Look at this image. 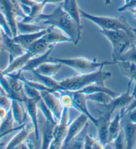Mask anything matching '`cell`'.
Returning a JSON list of instances; mask_svg holds the SVG:
<instances>
[{"label": "cell", "instance_id": "16", "mask_svg": "<svg viewBox=\"0 0 136 149\" xmlns=\"http://www.w3.org/2000/svg\"><path fill=\"white\" fill-rule=\"evenodd\" d=\"M112 115V113L107 111H106L100 117L98 118V125L96 127L98 129V139L105 146L109 143L108 132H109V126L110 120H111Z\"/></svg>", "mask_w": 136, "mask_h": 149}, {"label": "cell", "instance_id": "46", "mask_svg": "<svg viewBox=\"0 0 136 149\" xmlns=\"http://www.w3.org/2000/svg\"><path fill=\"white\" fill-rule=\"evenodd\" d=\"M64 0H43V2L45 5L47 4H56L63 3Z\"/></svg>", "mask_w": 136, "mask_h": 149}, {"label": "cell", "instance_id": "12", "mask_svg": "<svg viewBox=\"0 0 136 149\" xmlns=\"http://www.w3.org/2000/svg\"><path fill=\"white\" fill-rule=\"evenodd\" d=\"M72 95V98L74 99V109H77L80 113H84L86 115L92 123L95 125L96 127H97L98 125L99 118H96L91 115L87 107V99L86 98V95L84 93L75 91L70 92Z\"/></svg>", "mask_w": 136, "mask_h": 149}, {"label": "cell", "instance_id": "40", "mask_svg": "<svg viewBox=\"0 0 136 149\" xmlns=\"http://www.w3.org/2000/svg\"><path fill=\"white\" fill-rule=\"evenodd\" d=\"M136 8V0H130L128 3L124 5L117 9L119 12H124L126 11H131V9Z\"/></svg>", "mask_w": 136, "mask_h": 149}, {"label": "cell", "instance_id": "42", "mask_svg": "<svg viewBox=\"0 0 136 149\" xmlns=\"http://www.w3.org/2000/svg\"><path fill=\"white\" fill-rule=\"evenodd\" d=\"M133 95H134V98H133V101H131V103L129 104L128 107H126L125 109H121L120 112L123 116L126 115L127 114H128L130 111L133 110V109H136V93H133Z\"/></svg>", "mask_w": 136, "mask_h": 149}, {"label": "cell", "instance_id": "24", "mask_svg": "<svg viewBox=\"0 0 136 149\" xmlns=\"http://www.w3.org/2000/svg\"><path fill=\"white\" fill-rule=\"evenodd\" d=\"M52 46L54 45H50L49 43H48L45 41L43 37H42L41 38L37 39L34 43L27 47L26 50L30 51L35 57V56H37V55L43 54Z\"/></svg>", "mask_w": 136, "mask_h": 149}, {"label": "cell", "instance_id": "44", "mask_svg": "<svg viewBox=\"0 0 136 149\" xmlns=\"http://www.w3.org/2000/svg\"><path fill=\"white\" fill-rule=\"evenodd\" d=\"M127 115H128V120L130 121L131 123L136 124V109L130 111Z\"/></svg>", "mask_w": 136, "mask_h": 149}, {"label": "cell", "instance_id": "36", "mask_svg": "<svg viewBox=\"0 0 136 149\" xmlns=\"http://www.w3.org/2000/svg\"><path fill=\"white\" fill-rule=\"evenodd\" d=\"M117 61H129L136 64V44H133L128 50L126 51Z\"/></svg>", "mask_w": 136, "mask_h": 149}, {"label": "cell", "instance_id": "27", "mask_svg": "<svg viewBox=\"0 0 136 149\" xmlns=\"http://www.w3.org/2000/svg\"><path fill=\"white\" fill-rule=\"evenodd\" d=\"M20 103L21 102L17 100L11 99V111L15 122L19 125H21L23 124V123L25 119V113L23 107Z\"/></svg>", "mask_w": 136, "mask_h": 149}, {"label": "cell", "instance_id": "34", "mask_svg": "<svg viewBox=\"0 0 136 149\" xmlns=\"http://www.w3.org/2000/svg\"><path fill=\"white\" fill-rule=\"evenodd\" d=\"M38 108L40 109L41 113L44 116V117L45 118V120L47 122L50 123V124L56 125H57V121L55 120L54 116L52 115V112L50 111V109L48 108L47 104H45V102L43 101L42 98L39 100L37 103Z\"/></svg>", "mask_w": 136, "mask_h": 149}, {"label": "cell", "instance_id": "49", "mask_svg": "<svg viewBox=\"0 0 136 149\" xmlns=\"http://www.w3.org/2000/svg\"><path fill=\"white\" fill-rule=\"evenodd\" d=\"M112 0H104V4L106 6H109V5L111 4Z\"/></svg>", "mask_w": 136, "mask_h": 149}, {"label": "cell", "instance_id": "25", "mask_svg": "<svg viewBox=\"0 0 136 149\" xmlns=\"http://www.w3.org/2000/svg\"><path fill=\"white\" fill-rule=\"evenodd\" d=\"M121 112L115 116L112 120H110L109 126V132H108V142L109 143H112L114 140L116 138L117 135L120 132L121 120L123 117Z\"/></svg>", "mask_w": 136, "mask_h": 149}, {"label": "cell", "instance_id": "47", "mask_svg": "<svg viewBox=\"0 0 136 149\" xmlns=\"http://www.w3.org/2000/svg\"><path fill=\"white\" fill-rule=\"evenodd\" d=\"M25 146H26L27 148H35L33 143H32V141H29V140H27L26 144H25Z\"/></svg>", "mask_w": 136, "mask_h": 149}, {"label": "cell", "instance_id": "2", "mask_svg": "<svg viewBox=\"0 0 136 149\" xmlns=\"http://www.w3.org/2000/svg\"><path fill=\"white\" fill-rule=\"evenodd\" d=\"M112 73L102 71V68L93 73L80 74L79 75L66 78L58 81L61 91L69 92L78 91L88 86L94 85H105V81L111 78Z\"/></svg>", "mask_w": 136, "mask_h": 149}, {"label": "cell", "instance_id": "26", "mask_svg": "<svg viewBox=\"0 0 136 149\" xmlns=\"http://www.w3.org/2000/svg\"><path fill=\"white\" fill-rule=\"evenodd\" d=\"M54 125L50 124L46 121V124L42 134V144L41 148H49L54 138Z\"/></svg>", "mask_w": 136, "mask_h": 149}, {"label": "cell", "instance_id": "35", "mask_svg": "<svg viewBox=\"0 0 136 149\" xmlns=\"http://www.w3.org/2000/svg\"><path fill=\"white\" fill-rule=\"evenodd\" d=\"M60 94L59 101L63 108L70 109L74 107V99L72 95L69 91H59Z\"/></svg>", "mask_w": 136, "mask_h": 149}, {"label": "cell", "instance_id": "15", "mask_svg": "<svg viewBox=\"0 0 136 149\" xmlns=\"http://www.w3.org/2000/svg\"><path fill=\"white\" fill-rule=\"evenodd\" d=\"M43 38L50 45L61 43H72V39L64 32L52 26L47 27V33L43 36Z\"/></svg>", "mask_w": 136, "mask_h": 149}, {"label": "cell", "instance_id": "50", "mask_svg": "<svg viewBox=\"0 0 136 149\" xmlns=\"http://www.w3.org/2000/svg\"><path fill=\"white\" fill-rule=\"evenodd\" d=\"M1 40H2V36H1V29L0 28V47L1 45Z\"/></svg>", "mask_w": 136, "mask_h": 149}, {"label": "cell", "instance_id": "3", "mask_svg": "<svg viewBox=\"0 0 136 149\" xmlns=\"http://www.w3.org/2000/svg\"><path fill=\"white\" fill-rule=\"evenodd\" d=\"M100 33L106 38L112 46V61L116 63L120 56L135 44L136 33L123 30L100 29Z\"/></svg>", "mask_w": 136, "mask_h": 149}, {"label": "cell", "instance_id": "28", "mask_svg": "<svg viewBox=\"0 0 136 149\" xmlns=\"http://www.w3.org/2000/svg\"><path fill=\"white\" fill-rule=\"evenodd\" d=\"M31 73L33 74V75L35 77L36 79L38 81H39V82L42 83L43 85L46 86L47 87L50 88L52 91V93H58L59 91H61L58 81H55L52 77L42 75V74L36 73L35 71H33Z\"/></svg>", "mask_w": 136, "mask_h": 149}, {"label": "cell", "instance_id": "10", "mask_svg": "<svg viewBox=\"0 0 136 149\" xmlns=\"http://www.w3.org/2000/svg\"><path fill=\"white\" fill-rule=\"evenodd\" d=\"M40 93L43 101L52 112L55 120L57 121V123H59L61 118L63 110V107H62L59 99H57L52 92L40 91Z\"/></svg>", "mask_w": 136, "mask_h": 149}, {"label": "cell", "instance_id": "13", "mask_svg": "<svg viewBox=\"0 0 136 149\" xmlns=\"http://www.w3.org/2000/svg\"><path fill=\"white\" fill-rule=\"evenodd\" d=\"M39 101V100L29 99L26 97L23 101L27 115H29L31 122H32L35 127V135L37 140H39V129L37 117V103Z\"/></svg>", "mask_w": 136, "mask_h": 149}, {"label": "cell", "instance_id": "6", "mask_svg": "<svg viewBox=\"0 0 136 149\" xmlns=\"http://www.w3.org/2000/svg\"><path fill=\"white\" fill-rule=\"evenodd\" d=\"M0 11L3 13L12 31L13 37L17 36V19L25 17L18 0H0Z\"/></svg>", "mask_w": 136, "mask_h": 149}, {"label": "cell", "instance_id": "11", "mask_svg": "<svg viewBox=\"0 0 136 149\" xmlns=\"http://www.w3.org/2000/svg\"><path fill=\"white\" fill-rule=\"evenodd\" d=\"M131 83H129L128 90L126 93H123V94H119V95L117 97L114 98L109 104L104 106L107 111L113 113L116 111V109L119 108L122 109H125L126 107H128L131 103V101H133V98H134V95H133V93L130 94V91Z\"/></svg>", "mask_w": 136, "mask_h": 149}, {"label": "cell", "instance_id": "23", "mask_svg": "<svg viewBox=\"0 0 136 149\" xmlns=\"http://www.w3.org/2000/svg\"><path fill=\"white\" fill-rule=\"evenodd\" d=\"M116 64L118 65L121 73L130 79V82L136 83V64L121 61H117Z\"/></svg>", "mask_w": 136, "mask_h": 149}, {"label": "cell", "instance_id": "45", "mask_svg": "<svg viewBox=\"0 0 136 149\" xmlns=\"http://www.w3.org/2000/svg\"><path fill=\"white\" fill-rule=\"evenodd\" d=\"M10 110H8L6 108L0 107V123H1L6 118V116L8 114V111Z\"/></svg>", "mask_w": 136, "mask_h": 149}, {"label": "cell", "instance_id": "33", "mask_svg": "<svg viewBox=\"0 0 136 149\" xmlns=\"http://www.w3.org/2000/svg\"><path fill=\"white\" fill-rule=\"evenodd\" d=\"M106 146L98 139H96L90 134L85 135L84 146L85 149H103Z\"/></svg>", "mask_w": 136, "mask_h": 149}, {"label": "cell", "instance_id": "14", "mask_svg": "<svg viewBox=\"0 0 136 149\" xmlns=\"http://www.w3.org/2000/svg\"><path fill=\"white\" fill-rule=\"evenodd\" d=\"M32 57H34V55L30 51L27 50L26 52L22 55L15 58L10 62H8V67L2 71V73L4 75H6L8 74L15 73V72L21 71V69L27 63V62Z\"/></svg>", "mask_w": 136, "mask_h": 149}, {"label": "cell", "instance_id": "37", "mask_svg": "<svg viewBox=\"0 0 136 149\" xmlns=\"http://www.w3.org/2000/svg\"><path fill=\"white\" fill-rule=\"evenodd\" d=\"M23 87L25 94L27 98L37 100H40L41 99L40 91H39L38 90L23 83Z\"/></svg>", "mask_w": 136, "mask_h": 149}, {"label": "cell", "instance_id": "43", "mask_svg": "<svg viewBox=\"0 0 136 149\" xmlns=\"http://www.w3.org/2000/svg\"><path fill=\"white\" fill-rule=\"evenodd\" d=\"M84 140H85V136H84V138L80 137V138L76 139L73 143L72 148H84Z\"/></svg>", "mask_w": 136, "mask_h": 149}, {"label": "cell", "instance_id": "18", "mask_svg": "<svg viewBox=\"0 0 136 149\" xmlns=\"http://www.w3.org/2000/svg\"><path fill=\"white\" fill-rule=\"evenodd\" d=\"M47 33V28H45L42 31L39 32L27 34H17V36L13 37V39L16 43L19 44L23 47L26 49L27 47L34 43L37 39L41 38Z\"/></svg>", "mask_w": 136, "mask_h": 149}, {"label": "cell", "instance_id": "30", "mask_svg": "<svg viewBox=\"0 0 136 149\" xmlns=\"http://www.w3.org/2000/svg\"><path fill=\"white\" fill-rule=\"evenodd\" d=\"M86 98L87 101L97 102L98 104H103L104 106L107 105L114 99L111 95L104 92H97L86 95Z\"/></svg>", "mask_w": 136, "mask_h": 149}, {"label": "cell", "instance_id": "22", "mask_svg": "<svg viewBox=\"0 0 136 149\" xmlns=\"http://www.w3.org/2000/svg\"><path fill=\"white\" fill-rule=\"evenodd\" d=\"M62 65H63L58 62H46L39 65L33 71L44 76L52 77L60 71Z\"/></svg>", "mask_w": 136, "mask_h": 149}, {"label": "cell", "instance_id": "1", "mask_svg": "<svg viewBox=\"0 0 136 149\" xmlns=\"http://www.w3.org/2000/svg\"><path fill=\"white\" fill-rule=\"evenodd\" d=\"M35 21L61 30L72 39L75 45H77L81 39L82 26H80L64 10L62 5L59 6L50 13H41Z\"/></svg>", "mask_w": 136, "mask_h": 149}, {"label": "cell", "instance_id": "4", "mask_svg": "<svg viewBox=\"0 0 136 149\" xmlns=\"http://www.w3.org/2000/svg\"><path fill=\"white\" fill-rule=\"evenodd\" d=\"M48 62H58L62 65L67 66L75 70L80 74H86L93 73L104 66L110 65H114V61H98L96 60H92L86 57H76L72 59H59L55 57H49Z\"/></svg>", "mask_w": 136, "mask_h": 149}, {"label": "cell", "instance_id": "17", "mask_svg": "<svg viewBox=\"0 0 136 149\" xmlns=\"http://www.w3.org/2000/svg\"><path fill=\"white\" fill-rule=\"evenodd\" d=\"M35 132V127L32 122L25 123L24 127L19 130V132L11 139V141L6 144V148H18L26 139L27 136L31 132Z\"/></svg>", "mask_w": 136, "mask_h": 149}, {"label": "cell", "instance_id": "32", "mask_svg": "<svg viewBox=\"0 0 136 149\" xmlns=\"http://www.w3.org/2000/svg\"><path fill=\"white\" fill-rule=\"evenodd\" d=\"M45 6L46 5L44 3L43 1H36L35 3L31 6V11H30L29 15L23 19L22 22L26 23H31L32 21L35 20V19L41 13H42Z\"/></svg>", "mask_w": 136, "mask_h": 149}, {"label": "cell", "instance_id": "41", "mask_svg": "<svg viewBox=\"0 0 136 149\" xmlns=\"http://www.w3.org/2000/svg\"><path fill=\"white\" fill-rule=\"evenodd\" d=\"M124 136L122 135V133L120 132L119 134L117 135L116 139L114 140L112 142L113 145H114V148L116 149H122L124 148Z\"/></svg>", "mask_w": 136, "mask_h": 149}, {"label": "cell", "instance_id": "5", "mask_svg": "<svg viewBox=\"0 0 136 149\" xmlns=\"http://www.w3.org/2000/svg\"><path fill=\"white\" fill-rule=\"evenodd\" d=\"M81 17L93 22L100 27V29L105 30H123V31L136 33V29L131 27L124 17H112L105 16H97L90 14L80 9Z\"/></svg>", "mask_w": 136, "mask_h": 149}, {"label": "cell", "instance_id": "20", "mask_svg": "<svg viewBox=\"0 0 136 149\" xmlns=\"http://www.w3.org/2000/svg\"><path fill=\"white\" fill-rule=\"evenodd\" d=\"M123 129L126 148L128 149L133 148L136 144V124L128 120L124 124Z\"/></svg>", "mask_w": 136, "mask_h": 149}, {"label": "cell", "instance_id": "48", "mask_svg": "<svg viewBox=\"0 0 136 149\" xmlns=\"http://www.w3.org/2000/svg\"><path fill=\"white\" fill-rule=\"evenodd\" d=\"M131 13H133V17H134V18L135 19H136V8H135V9H131V10L130 11Z\"/></svg>", "mask_w": 136, "mask_h": 149}, {"label": "cell", "instance_id": "8", "mask_svg": "<svg viewBox=\"0 0 136 149\" xmlns=\"http://www.w3.org/2000/svg\"><path fill=\"white\" fill-rule=\"evenodd\" d=\"M88 117L85 114L81 113L69 124L62 148H66V146L68 145L70 142L86 128V126H88Z\"/></svg>", "mask_w": 136, "mask_h": 149}, {"label": "cell", "instance_id": "9", "mask_svg": "<svg viewBox=\"0 0 136 149\" xmlns=\"http://www.w3.org/2000/svg\"><path fill=\"white\" fill-rule=\"evenodd\" d=\"M3 49L9 54V61L10 62L16 57H19L26 52V49L16 43L13 40V37H11L6 35L5 33L1 31Z\"/></svg>", "mask_w": 136, "mask_h": 149}, {"label": "cell", "instance_id": "19", "mask_svg": "<svg viewBox=\"0 0 136 149\" xmlns=\"http://www.w3.org/2000/svg\"><path fill=\"white\" fill-rule=\"evenodd\" d=\"M53 47L54 46L51 47L49 49H48L43 55H39L35 58L32 57L19 71L21 72V73L23 71L32 72L37 68L39 65L44 63L48 62V59L50 57V54L51 53L52 49H53Z\"/></svg>", "mask_w": 136, "mask_h": 149}, {"label": "cell", "instance_id": "51", "mask_svg": "<svg viewBox=\"0 0 136 149\" xmlns=\"http://www.w3.org/2000/svg\"><path fill=\"white\" fill-rule=\"evenodd\" d=\"M124 1H125V3H128V2L130 1V0H124Z\"/></svg>", "mask_w": 136, "mask_h": 149}, {"label": "cell", "instance_id": "29", "mask_svg": "<svg viewBox=\"0 0 136 149\" xmlns=\"http://www.w3.org/2000/svg\"><path fill=\"white\" fill-rule=\"evenodd\" d=\"M78 92L82 93L85 95H88V94H91V93H97V92H104V93H106L110 95H111L113 98H115L118 96V95H119V93L113 91L112 90L106 87L105 85H96V84L88 86V87L84 88L83 89L78 91Z\"/></svg>", "mask_w": 136, "mask_h": 149}, {"label": "cell", "instance_id": "39", "mask_svg": "<svg viewBox=\"0 0 136 149\" xmlns=\"http://www.w3.org/2000/svg\"><path fill=\"white\" fill-rule=\"evenodd\" d=\"M11 105V99L9 98L5 93L0 92V107L10 110Z\"/></svg>", "mask_w": 136, "mask_h": 149}, {"label": "cell", "instance_id": "31", "mask_svg": "<svg viewBox=\"0 0 136 149\" xmlns=\"http://www.w3.org/2000/svg\"><path fill=\"white\" fill-rule=\"evenodd\" d=\"M17 29L18 34H27L42 31L45 29V27L39 26L34 23L23 22L21 21V22H17Z\"/></svg>", "mask_w": 136, "mask_h": 149}, {"label": "cell", "instance_id": "7", "mask_svg": "<svg viewBox=\"0 0 136 149\" xmlns=\"http://www.w3.org/2000/svg\"><path fill=\"white\" fill-rule=\"evenodd\" d=\"M69 124V109L63 108L61 120L55 126L54 138L50 146V149L62 148Z\"/></svg>", "mask_w": 136, "mask_h": 149}, {"label": "cell", "instance_id": "21", "mask_svg": "<svg viewBox=\"0 0 136 149\" xmlns=\"http://www.w3.org/2000/svg\"><path fill=\"white\" fill-rule=\"evenodd\" d=\"M62 7L64 10L77 22L80 26H82L81 23V15L80 8H78L77 0H64L62 3Z\"/></svg>", "mask_w": 136, "mask_h": 149}, {"label": "cell", "instance_id": "38", "mask_svg": "<svg viewBox=\"0 0 136 149\" xmlns=\"http://www.w3.org/2000/svg\"><path fill=\"white\" fill-rule=\"evenodd\" d=\"M0 28H1V31L5 33L6 35L11 37H13L12 31H11L8 20L1 11H0Z\"/></svg>", "mask_w": 136, "mask_h": 149}]
</instances>
